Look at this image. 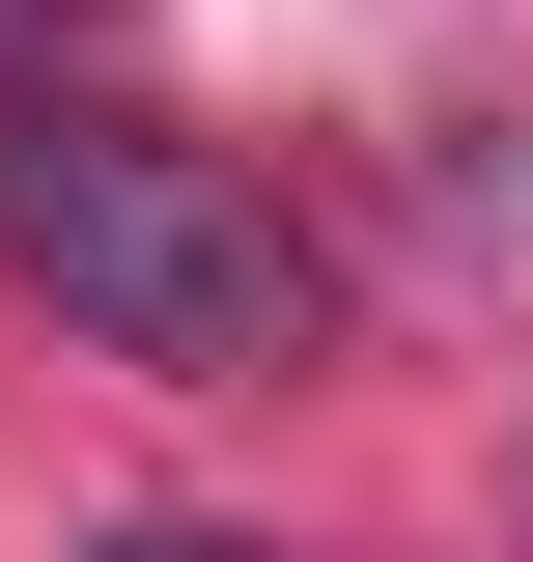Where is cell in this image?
I'll return each mask as SVG.
<instances>
[{
	"mask_svg": "<svg viewBox=\"0 0 533 562\" xmlns=\"http://www.w3.org/2000/svg\"><path fill=\"white\" fill-rule=\"evenodd\" d=\"M0 281L84 366H169V394H281L337 338V254L140 85H0Z\"/></svg>",
	"mask_w": 533,
	"mask_h": 562,
	"instance_id": "obj_1",
	"label": "cell"
},
{
	"mask_svg": "<svg viewBox=\"0 0 533 562\" xmlns=\"http://www.w3.org/2000/svg\"><path fill=\"white\" fill-rule=\"evenodd\" d=\"M84 562H281V535H197V506H140V535H84Z\"/></svg>",
	"mask_w": 533,
	"mask_h": 562,
	"instance_id": "obj_3",
	"label": "cell"
},
{
	"mask_svg": "<svg viewBox=\"0 0 533 562\" xmlns=\"http://www.w3.org/2000/svg\"><path fill=\"white\" fill-rule=\"evenodd\" d=\"M0 85H113V0H0Z\"/></svg>",
	"mask_w": 533,
	"mask_h": 562,
	"instance_id": "obj_2",
	"label": "cell"
}]
</instances>
